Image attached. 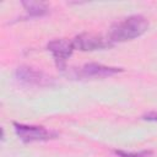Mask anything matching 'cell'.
Instances as JSON below:
<instances>
[{
  "instance_id": "1",
  "label": "cell",
  "mask_w": 157,
  "mask_h": 157,
  "mask_svg": "<svg viewBox=\"0 0 157 157\" xmlns=\"http://www.w3.org/2000/svg\"><path fill=\"white\" fill-rule=\"evenodd\" d=\"M148 28V21L141 15H132L114 23L109 31V39L114 42H125L142 36Z\"/></svg>"
},
{
  "instance_id": "2",
  "label": "cell",
  "mask_w": 157,
  "mask_h": 157,
  "mask_svg": "<svg viewBox=\"0 0 157 157\" xmlns=\"http://www.w3.org/2000/svg\"><path fill=\"white\" fill-rule=\"evenodd\" d=\"M15 132L23 142H36V141H48L50 139L56 137V132L48 130L43 126L36 125H26L15 123Z\"/></svg>"
},
{
  "instance_id": "3",
  "label": "cell",
  "mask_w": 157,
  "mask_h": 157,
  "mask_svg": "<svg viewBox=\"0 0 157 157\" xmlns=\"http://www.w3.org/2000/svg\"><path fill=\"white\" fill-rule=\"evenodd\" d=\"M72 44L75 49H80L83 52H92V50H98V49H104L109 48L113 45L112 40L109 37H103L101 34L96 33H82L75 37L72 40Z\"/></svg>"
},
{
  "instance_id": "4",
  "label": "cell",
  "mask_w": 157,
  "mask_h": 157,
  "mask_svg": "<svg viewBox=\"0 0 157 157\" xmlns=\"http://www.w3.org/2000/svg\"><path fill=\"white\" fill-rule=\"evenodd\" d=\"M16 78L27 86H49L52 85V77L44 72L29 66H20L16 70Z\"/></svg>"
},
{
  "instance_id": "5",
  "label": "cell",
  "mask_w": 157,
  "mask_h": 157,
  "mask_svg": "<svg viewBox=\"0 0 157 157\" xmlns=\"http://www.w3.org/2000/svg\"><path fill=\"white\" fill-rule=\"evenodd\" d=\"M74 49L75 47L72 42H69L66 39H54L48 43V50L53 54L56 66L61 70L65 67V63L71 56Z\"/></svg>"
},
{
  "instance_id": "6",
  "label": "cell",
  "mask_w": 157,
  "mask_h": 157,
  "mask_svg": "<svg viewBox=\"0 0 157 157\" xmlns=\"http://www.w3.org/2000/svg\"><path fill=\"white\" fill-rule=\"evenodd\" d=\"M121 71H123V69H119V67L105 66L102 64L91 63V64L83 65L80 69V71L77 72V75L80 77H83V78H103V77L113 76V75L121 72Z\"/></svg>"
},
{
  "instance_id": "7",
  "label": "cell",
  "mask_w": 157,
  "mask_h": 157,
  "mask_svg": "<svg viewBox=\"0 0 157 157\" xmlns=\"http://www.w3.org/2000/svg\"><path fill=\"white\" fill-rule=\"evenodd\" d=\"M22 5H23L25 10L31 16H34V17L44 16L49 12L48 5L42 1H22Z\"/></svg>"
},
{
  "instance_id": "8",
  "label": "cell",
  "mask_w": 157,
  "mask_h": 157,
  "mask_svg": "<svg viewBox=\"0 0 157 157\" xmlns=\"http://www.w3.org/2000/svg\"><path fill=\"white\" fill-rule=\"evenodd\" d=\"M118 156L120 157H151L152 156V151H139V152H128V151H121V150H117L114 151Z\"/></svg>"
},
{
  "instance_id": "9",
  "label": "cell",
  "mask_w": 157,
  "mask_h": 157,
  "mask_svg": "<svg viewBox=\"0 0 157 157\" xmlns=\"http://www.w3.org/2000/svg\"><path fill=\"white\" fill-rule=\"evenodd\" d=\"M142 118H144L145 120H148V121H157V112H150V113H146Z\"/></svg>"
}]
</instances>
